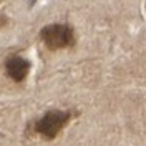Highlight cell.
Listing matches in <instances>:
<instances>
[{
  "mask_svg": "<svg viewBox=\"0 0 146 146\" xmlns=\"http://www.w3.org/2000/svg\"><path fill=\"white\" fill-rule=\"evenodd\" d=\"M73 118V111L50 110L33 123V131L45 139H55Z\"/></svg>",
  "mask_w": 146,
  "mask_h": 146,
  "instance_id": "cell-1",
  "label": "cell"
},
{
  "mask_svg": "<svg viewBox=\"0 0 146 146\" xmlns=\"http://www.w3.org/2000/svg\"><path fill=\"white\" fill-rule=\"evenodd\" d=\"M40 40L48 50H63L72 48L76 42L73 28L68 23H50L40 30Z\"/></svg>",
  "mask_w": 146,
  "mask_h": 146,
  "instance_id": "cell-2",
  "label": "cell"
},
{
  "mask_svg": "<svg viewBox=\"0 0 146 146\" xmlns=\"http://www.w3.org/2000/svg\"><path fill=\"white\" fill-rule=\"evenodd\" d=\"M30 68H32V63L27 58H23L22 55H10L5 60V73L15 83L23 82L30 73Z\"/></svg>",
  "mask_w": 146,
  "mask_h": 146,
  "instance_id": "cell-3",
  "label": "cell"
}]
</instances>
